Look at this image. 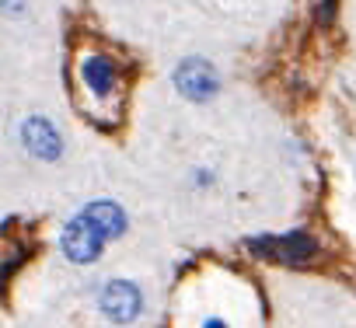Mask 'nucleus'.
<instances>
[{
  "label": "nucleus",
  "mask_w": 356,
  "mask_h": 328,
  "mask_svg": "<svg viewBox=\"0 0 356 328\" xmlns=\"http://www.w3.org/2000/svg\"><path fill=\"white\" fill-rule=\"evenodd\" d=\"M175 84H178V91H182L186 98H193V101H207V98L217 95L220 77H217V70H213L207 60H186L182 67L175 70Z\"/></svg>",
  "instance_id": "obj_1"
},
{
  "label": "nucleus",
  "mask_w": 356,
  "mask_h": 328,
  "mask_svg": "<svg viewBox=\"0 0 356 328\" xmlns=\"http://www.w3.org/2000/svg\"><path fill=\"white\" fill-rule=\"evenodd\" d=\"M102 241H105V234L81 213L77 220H70L67 224V231H63V252H67V259H74V262H95L98 255H102Z\"/></svg>",
  "instance_id": "obj_2"
},
{
  "label": "nucleus",
  "mask_w": 356,
  "mask_h": 328,
  "mask_svg": "<svg viewBox=\"0 0 356 328\" xmlns=\"http://www.w3.org/2000/svg\"><path fill=\"white\" fill-rule=\"evenodd\" d=\"M102 311H105L112 321H119V325H129V321H133V318L143 311L140 290H136L133 283H122V279L108 283V286L102 290Z\"/></svg>",
  "instance_id": "obj_3"
},
{
  "label": "nucleus",
  "mask_w": 356,
  "mask_h": 328,
  "mask_svg": "<svg viewBox=\"0 0 356 328\" xmlns=\"http://www.w3.org/2000/svg\"><path fill=\"white\" fill-rule=\"evenodd\" d=\"M22 140H25V147H29L35 157H42V161H56V157H60V150H63L60 133H56V129H53V122H49V119H42V115L25 119V126H22Z\"/></svg>",
  "instance_id": "obj_4"
},
{
  "label": "nucleus",
  "mask_w": 356,
  "mask_h": 328,
  "mask_svg": "<svg viewBox=\"0 0 356 328\" xmlns=\"http://www.w3.org/2000/svg\"><path fill=\"white\" fill-rule=\"evenodd\" d=\"M252 248H255L259 255L283 259V262H300V259L314 255V241L304 238V234H290V238H259V241H252Z\"/></svg>",
  "instance_id": "obj_5"
},
{
  "label": "nucleus",
  "mask_w": 356,
  "mask_h": 328,
  "mask_svg": "<svg viewBox=\"0 0 356 328\" xmlns=\"http://www.w3.org/2000/svg\"><path fill=\"white\" fill-rule=\"evenodd\" d=\"M84 217H88L105 238H119V234L126 231V217H122V210H119L115 203L98 199V203H91V206L84 210Z\"/></svg>",
  "instance_id": "obj_6"
},
{
  "label": "nucleus",
  "mask_w": 356,
  "mask_h": 328,
  "mask_svg": "<svg viewBox=\"0 0 356 328\" xmlns=\"http://www.w3.org/2000/svg\"><path fill=\"white\" fill-rule=\"evenodd\" d=\"M81 77H84V84H88L95 95H108L112 84H115V67H112V60H105V56H91V60L81 63Z\"/></svg>",
  "instance_id": "obj_7"
},
{
  "label": "nucleus",
  "mask_w": 356,
  "mask_h": 328,
  "mask_svg": "<svg viewBox=\"0 0 356 328\" xmlns=\"http://www.w3.org/2000/svg\"><path fill=\"white\" fill-rule=\"evenodd\" d=\"M203 328H227V325H224V321H217V318H210V321H207Z\"/></svg>",
  "instance_id": "obj_8"
}]
</instances>
